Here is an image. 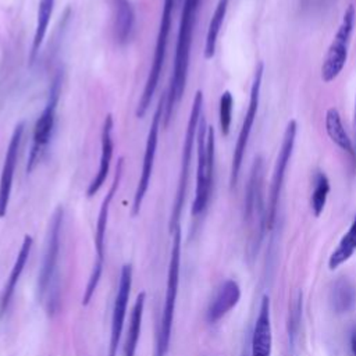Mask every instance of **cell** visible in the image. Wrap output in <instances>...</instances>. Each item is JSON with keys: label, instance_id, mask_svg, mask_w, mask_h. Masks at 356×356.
<instances>
[{"label": "cell", "instance_id": "obj_6", "mask_svg": "<svg viewBox=\"0 0 356 356\" xmlns=\"http://www.w3.org/2000/svg\"><path fill=\"white\" fill-rule=\"evenodd\" d=\"M202 107H203V92L196 90L191 113H189V120H188V127L184 138V145H182V156H181V167H179V175H178V186H177V193H175V202L172 206V213L170 218V229L171 232L178 227V220L181 216V210L184 206L185 195H186V188H188V181H189V170H191V161H192V152H193V143L195 138L197 134V127L199 121L202 117Z\"/></svg>", "mask_w": 356, "mask_h": 356}, {"label": "cell", "instance_id": "obj_18", "mask_svg": "<svg viewBox=\"0 0 356 356\" xmlns=\"http://www.w3.org/2000/svg\"><path fill=\"white\" fill-rule=\"evenodd\" d=\"M32 245H33V239L31 235H25L24 236V241H22V245L19 248V252L15 257V261L13 264V268L10 271V275L7 278V282L1 291V295H0V317L6 313L11 299H13V295L15 292V288H17V284L19 281V277L25 268V264L28 261V257H29V253H31V249H32Z\"/></svg>", "mask_w": 356, "mask_h": 356}, {"label": "cell", "instance_id": "obj_17", "mask_svg": "<svg viewBox=\"0 0 356 356\" xmlns=\"http://www.w3.org/2000/svg\"><path fill=\"white\" fill-rule=\"evenodd\" d=\"M273 349V331L270 317V299L267 295L261 298L259 314L252 335L250 356H271Z\"/></svg>", "mask_w": 356, "mask_h": 356}, {"label": "cell", "instance_id": "obj_5", "mask_svg": "<svg viewBox=\"0 0 356 356\" xmlns=\"http://www.w3.org/2000/svg\"><path fill=\"white\" fill-rule=\"evenodd\" d=\"M266 209L264 204V163L261 156L253 160L249 179L245 191L243 217L250 229L252 246H257L263 236L266 227Z\"/></svg>", "mask_w": 356, "mask_h": 356}, {"label": "cell", "instance_id": "obj_12", "mask_svg": "<svg viewBox=\"0 0 356 356\" xmlns=\"http://www.w3.org/2000/svg\"><path fill=\"white\" fill-rule=\"evenodd\" d=\"M60 92H61V79L57 75L51 83L46 106L42 110V113L38 117L35 127H33L32 146H31V152H29V157H28L26 172H31L35 168L43 149L47 146V143L51 138V132H53L54 121H56V110H57V104H58V99H60Z\"/></svg>", "mask_w": 356, "mask_h": 356}, {"label": "cell", "instance_id": "obj_31", "mask_svg": "<svg viewBox=\"0 0 356 356\" xmlns=\"http://www.w3.org/2000/svg\"><path fill=\"white\" fill-rule=\"evenodd\" d=\"M353 128H355V153H356V97H355V114H353ZM356 168V164H355Z\"/></svg>", "mask_w": 356, "mask_h": 356}, {"label": "cell", "instance_id": "obj_27", "mask_svg": "<svg viewBox=\"0 0 356 356\" xmlns=\"http://www.w3.org/2000/svg\"><path fill=\"white\" fill-rule=\"evenodd\" d=\"M328 193H330V181L327 175L323 171H316L313 177V192L310 197V206L316 217H318L323 213L327 203Z\"/></svg>", "mask_w": 356, "mask_h": 356}, {"label": "cell", "instance_id": "obj_11", "mask_svg": "<svg viewBox=\"0 0 356 356\" xmlns=\"http://www.w3.org/2000/svg\"><path fill=\"white\" fill-rule=\"evenodd\" d=\"M263 72H264V64L260 61L254 70L252 86H250V95H249V104L242 121V127L239 129L236 143L234 147L232 153V164H231V174H229V186L234 189L236 186L238 178H239V171L242 167V161L245 157V152L248 147V142L250 138V132L257 115L259 110V102H260V90H261V79H263Z\"/></svg>", "mask_w": 356, "mask_h": 356}, {"label": "cell", "instance_id": "obj_16", "mask_svg": "<svg viewBox=\"0 0 356 356\" xmlns=\"http://www.w3.org/2000/svg\"><path fill=\"white\" fill-rule=\"evenodd\" d=\"M113 117L111 114H107L104 121H103V128H102V143H100V160H99V168L95 175V178L90 181L86 195L88 197H92L96 195L103 184L106 182V178L110 171V164L113 159V152H114V140H113Z\"/></svg>", "mask_w": 356, "mask_h": 356}, {"label": "cell", "instance_id": "obj_8", "mask_svg": "<svg viewBox=\"0 0 356 356\" xmlns=\"http://www.w3.org/2000/svg\"><path fill=\"white\" fill-rule=\"evenodd\" d=\"M122 159L118 160L117 163V167H115V174H114V178H113V182H111V186L108 189V192L106 193L103 202H102V206H100V210H99V216H97V222H96V231H95V250H96V260H95V264H93V268H92V273L89 275V280H88V285H86V289H85V293H83V298H82V305L86 306L99 282H100V278H102V273H103V266H104V242H106V229H107V221H108V213H110V204H111V200L118 189V185H120V181H121V177H122Z\"/></svg>", "mask_w": 356, "mask_h": 356}, {"label": "cell", "instance_id": "obj_9", "mask_svg": "<svg viewBox=\"0 0 356 356\" xmlns=\"http://www.w3.org/2000/svg\"><path fill=\"white\" fill-rule=\"evenodd\" d=\"M355 22H356V10L353 4H349L342 15L341 24L332 38V42L330 43L327 53L324 56V60L321 64L323 82L330 83L334 79H337V76L342 72L348 60V51H349L350 38L355 29Z\"/></svg>", "mask_w": 356, "mask_h": 356}, {"label": "cell", "instance_id": "obj_3", "mask_svg": "<svg viewBox=\"0 0 356 356\" xmlns=\"http://www.w3.org/2000/svg\"><path fill=\"white\" fill-rule=\"evenodd\" d=\"M197 167H196V189L195 199L192 203V216L202 214L210 200L213 189V174H214V159H216V136L214 128L206 125V120L200 117L197 134Z\"/></svg>", "mask_w": 356, "mask_h": 356}, {"label": "cell", "instance_id": "obj_1", "mask_svg": "<svg viewBox=\"0 0 356 356\" xmlns=\"http://www.w3.org/2000/svg\"><path fill=\"white\" fill-rule=\"evenodd\" d=\"M202 0H184L179 29H178V39L175 47V58H174V70L170 82V89L165 102V114H164V124L167 125L170 118L172 117L174 108L179 103L184 96L186 79H188V70H189V57H191V46L193 39V31L197 19V11L200 7Z\"/></svg>", "mask_w": 356, "mask_h": 356}, {"label": "cell", "instance_id": "obj_22", "mask_svg": "<svg viewBox=\"0 0 356 356\" xmlns=\"http://www.w3.org/2000/svg\"><path fill=\"white\" fill-rule=\"evenodd\" d=\"M145 300L146 293L140 292L135 300V305L132 307L127 335H125V343H124V356H135L140 328H142V320H143V309H145Z\"/></svg>", "mask_w": 356, "mask_h": 356}, {"label": "cell", "instance_id": "obj_2", "mask_svg": "<svg viewBox=\"0 0 356 356\" xmlns=\"http://www.w3.org/2000/svg\"><path fill=\"white\" fill-rule=\"evenodd\" d=\"M61 227H63V207H57L49 227L43 260L38 277V298L40 299L46 312L51 316L57 312L60 299V278L58 260L61 246Z\"/></svg>", "mask_w": 356, "mask_h": 356}, {"label": "cell", "instance_id": "obj_26", "mask_svg": "<svg viewBox=\"0 0 356 356\" xmlns=\"http://www.w3.org/2000/svg\"><path fill=\"white\" fill-rule=\"evenodd\" d=\"M355 249H356V216L349 229L346 231V234L341 238L337 249L330 256V260H328L330 270H335L342 263H345L353 254Z\"/></svg>", "mask_w": 356, "mask_h": 356}, {"label": "cell", "instance_id": "obj_4", "mask_svg": "<svg viewBox=\"0 0 356 356\" xmlns=\"http://www.w3.org/2000/svg\"><path fill=\"white\" fill-rule=\"evenodd\" d=\"M179 266H181V228L178 225L172 231V246H171L168 273H167L165 299H164V307H163L161 320L159 325L154 356H165L170 348L171 328H172V320H174L177 296H178V285H179Z\"/></svg>", "mask_w": 356, "mask_h": 356}, {"label": "cell", "instance_id": "obj_15", "mask_svg": "<svg viewBox=\"0 0 356 356\" xmlns=\"http://www.w3.org/2000/svg\"><path fill=\"white\" fill-rule=\"evenodd\" d=\"M25 131V122H19L14 127L13 135L10 138V143L6 152L1 175H0V217H4L8 209L11 189H13V179L14 171L18 160V152L22 140V135Z\"/></svg>", "mask_w": 356, "mask_h": 356}, {"label": "cell", "instance_id": "obj_29", "mask_svg": "<svg viewBox=\"0 0 356 356\" xmlns=\"http://www.w3.org/2000/svg\"><path fill=\"white\" fill-rule=\"evenodd\" d=\"M300 316H302V292H298L291 309H289V316H288V335L291 339V343L295 339V335L298 332L299 328V323H300Z\"/></svg>", "mask_w": 356, "mask_h": 356}, {"label": "cell", "instance_id": "obj_13", "mask_svg": "<svg viewBox=\"0 0 356 356\" xmlns=\"http://www.w3.org/2000/svg\"><path fill=\"white\" fill-rule=\"evenodd\" d=\"M164 104L163 99L159 102L156 111L153 114V120L147 132L146 138V145H145V154H143V163H142V171L140 177L138 181V186L134 195V203H132V216H138L143 203V199L146 196V192L150 185L152 179V172L154 167V159H156V152H157V143H159V131H160V122H161V115H163Z\"/></svg>", "mask_w": 356, "mask_h": 356}, {"label": "cell", "instance_id": "obj_7", "mask_svg": "<svg viewBox=\"0 0 356 356\" xmlns=\"http://www.w3.org/2000/svg\"><path fill=\"white\" fill-rule=\"evenodd\" d=\"M174 4L175 0H164V7L161 13V19L159 25V32H157V39H156V47H154V56L152 61V67L149 70V75L142 92V96L138 103L136 108V117L142 118L153 99V95L157 89L164 58H165V51H167V43H168V36L171 31V22H172V11H174Z\"/></svg>", "mask_w": 356, "mask_h": 356}, {"label": "cell", "instance_id": "obj_10", "mask_svg": "<svg viewBox=\"0 0 356 356\" xmlns=\"http://www.w3.org/2000/svg\"><path fill=\"white\" fill-rule=\"evenodd\" d=\"M298 132V122L295 120H289L284 135H282V142L281 147L274 164L273 175H271V182H270V192H268V200H267V209H266V227L267 229H271L275 222L277 217V210H278V202L281 196V191L284 186V179L286 174L288 164L291 161L292 153H293V146H295V138Z\"/></svg>", "mask_w": 356, "mask_h": 356}, {"label": "cell", "instance_id": "obj_30", "mask_svg": "<svg viewBox=\"0 0 356 356\" xmlns=\"http://www.w3.org/2000/svg\"><path fill=\"white\" fill-rule=\"evenodd\" d=\"M350 349L353 356H356V331H353L350 335Z\"/></svg>", "mask_w": 356, "mask_h": 356}, {"label": "cell", "instance_id": "obj_21", "mask_svg": "<svg viewBox=\"0 0 356 356\" xmlns=\"http://www.w3.org/2000/svg\"><path fill=\"white\" fill-rule=\"evenodd\" d=\"M324 124H325V132L328 135V138L332 140V143H335L341 150L346 152L348 156L350 157L353 165L356 164V153H355V145L352 142V139L349 138L348 132L343 128L342 120H341V114L338 111V108L335 107H330L325 111V118H324Z\"/></svg>", "mask_w": 356, "mask_h": 356}, {"label": "cell", "instance_id": "obj_25", "mask_svg": "<svg viewBox=\"0 0 356 356\" xmlns=\"http://www.w3.org/2000/svg\"><path fill=\"white\" fill-rule=\"evenodd\" d=\"M228 4H229V0H218L216 4V8L211 15L209 29L206 33V40H204L203 56L206 60L213 58L216 54L217 39H218V33H220V29L222 26V22H224V18H225V14L228 10Z\"/></svg>", "mask_w": 356, "mask_h": 356}, {"label": "cell", "instance_id": "obj_28", "mask_svg": "<svg viewBox=\"0 0 356 356\" xmlns=\"http://www.w3.org/2000/svg\"><path fill=\"white\" fill-rule=\"evenodd\" d=\"M232 110H234V97L229 90L222 92L220 97V129L222 136L229 134L231 122H232Z\"/></svg>", "mask_w": 356, "mask_h": 356}, {"label": "cell", "instance_id": "obj_24", "mask_svg": "<svg viewBox=\"0 0 356 356\" xmlns=\"http://www.w3.org/2000/svg\"><path fill=\"white\" fill-rule=\"evenodd\" d=\"M331 306L335 313H348L356 305V286L346 278H339L331 289Z\"/></svg>", "mask_w": 356, "mask_h": 356}, {"label": "cell", "instance_id": "obj_14", "mask_svg": "<svg viewBox=\"0 0 356 356\" xmlns=\"http://www.w3.org/2000/svg\"><path fill=\"white\" fill-rule=\"evenodd\" d=\"M131 286H132V266L124 264L121 268L118 289H117V295H115L114 306H113L108 356H117V349H118L122 328H124V320L127 316V306H128V300H129Z\"/></svg>", "mask_w": 356, "mask_h": 356}, {"label": "cell", "instance_id": "obj_23", "mask_svg": "<svg viewBox=\"0 0 356 356\" xmlns=\"http://www.w3.org/2000/svg\"><path fill=\"white\" fill-rule=\"evenodd\" d=\"M53 8H54V0H39L35 33H33L32 47H31V54H29L31 63L35 61V58H36V56H38V53L42 47V43H43L44 36L47 33V28H49V24H50Z\"/></svg>", "mask_w": 356, "mask_h": 356}, {"label": "cell", "instance_id": "obj_19", "mask_svg": "<svg viewBox=\"0 0 356 356\" xmlns=\"http://www.w3.org/2000/svg\"><path fill=\"white\" fill-rule=\"evenodd\" d=\"M239 299H241L239 285L232 280L225 281L207 309V313H206L207 321L216 323L220 318H222L229 310H232L236 306Z\"/></svg>", "mask_w": 356, "mask_h": 356}, {"label": "cell", "instance_id": "obj_20", "mask_svg": "<svg viewBox=\"0 0 356 356\" xmlns=\"http://www.w3.org/2000/svg\"><path fill=\"white\" fill-rule=\"evenodd\" d=\"M113 7V31L117 43L125 44L129 42L134 26L135 13L129 0H111Z\"/></svg>", "mask_w": 356, "mask_h": 356}]
</instances>
